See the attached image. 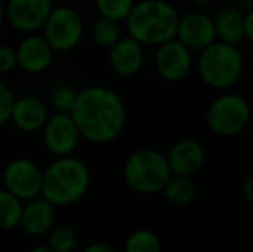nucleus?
Masks as SVG:
<instances>
[{
	"mask_svg": "<svg viewBox=\"0 0 253 252\" xmlns=\"http://www.w3.org/2000/svg\"><path fill=\"white\" fill-rule=\"evenodd\" d=\"M81 138L95 145L114 142L127 121V109L123 97L112 88L91 85L78 92L69 111Z\"/></svg>",
	"mask_w": 253,
	"mask_h": 252,
	"instance_id": "nucleus-1",
	"label": "nucleus"
},
{
	"mask_svg": "<svg viewBox=\"0 0 253 252\" xmlns=\"http://www.w3.org/2000/svg\"><path fill=\"white\" fill-rule=\"evenodd\" d=\"M91 183V173L86 162L69 155H59L43 169L42 197L55 207L73 205L86 195Z\"/></svg>",
	"mask_w": 253,
	"mask_h": 252,
	"instance_id": "nucleus-2",
	"label": "nucleus"
},
{
	"mask_svg": "<svg viewBox=\"0 0 253 252\" xmlns=\"http://www.w3.org/2000/svg\"><path fill=\"white\" fill-rule=\"evenodd\" d=\"M179 12L167 0H136L124 19L127 35L141 45H160L176 37Z\"/></svg>",
	"mask_w": 253,
	"mask_h": 252,
	"instance_id": "nucleus-3",
	"label": "nucleus"
},
{
	"mask_svg": "<svg viewBox=\"0 0 253 252\" xmlns=\"http://www.w3.org/2000/svg\"><path fill=\"white\" fill-rule=\"evenodd\" d=\"M197 71L200 80L209 88L219 92L229 90L243 76V54L238 45L215 40L200 50Z\"/></svg>",
	"mask_w": 253,
	"mask_h": 252,
	"instance_id": "nucleus-4",
	"label": "nucleus"
},
{
	"mask_svg": "<svg viewBox=\"0 0 253 252\" xmlns=\"http://www.w3.org/2000/svg\"><path fill=\"white\" fill-rule=\"evenodd\" d=\"M172 175L166 154L157 149H138L131 152L123 166L126 185L136 194L152 195L162 192L166 182Z\"/></svg>",
	"mask_w": 253,
	"mask_h": 252,
	"instance_id": "nucleus-5",
	"label": "nucleus"
},
{
	"mask_svg": "<svg viewBox=\"0 0 253 252\" xmlns=\"http://www.w3.org/2000/svg\"><path fill=\"white\" fill-rule=\"evenodd\" d=\"M252 119V105L243 95L224 90L209 104L205 123L210 133L220 138H231L243 133Z\"/></svg>",
	"mask_w": 253,
	"mask_h": 252,
	"instance_id": "nucleus-6",
	"label": "nucleus"
},
{
	"mask_svg": "<svg viewBox=\"0 0 253 252\" xmlns=\"http://www.w3.org/2000/svg\"><path fill=\"white\" fill-rule=\"evenodd\" d=\"M43 38L53 49V52H71L80 45L84 33V23L81 14L71 5L52 7L45 19Z\"/></svg>",
	"mask_w": 253,
	"mask_h": 252,
	"instance_id": "nucleus-7",
	"label": "nucleus"
},
{
	"mask_svg": "<svg viewBox=\"0 0 253 252\" xmlns=\"http://www.w3.org/2000/svg\"><path fill=\"white\" fill-rule=\"evenodd\" d=\"M3 189L19 197L23 202L42 195L43 169L28 157H16L7 162L2 175Z\"/></svg>",
	"mask_w": 253,
	"mask_h": 252,
	"instance_id": "nucleus-8",
	"label": "nucleus"
},
{
	"mask_svg": "<svg viewBox=\"0 0 253 252\" xmlns=\"http://www.w3.org/2000/svg\"><path fill=\"white\" fill-rule=\"evenodd\" d=\"M193 64V52L181 44L176 37L157 45L153 66L164 81H169V83L183 81L191 73Z\"/></svg>",
	"mask_w": 253,
	"mask_h": 252,
	"instance_id": "nucleus-9",
	"label": "nucleus"
},
{
	"mask_svg": "<svg viewBox=\"0 0 253 252\" xmlns=\"http://www.w3.org/2000/svg\"><path fill=\"white\" fill-rule=\"evenodd\" d=\"M43 144L47 151L55 157L74 154L81 140V133L69 112H57L48 116L45 126L42 128Z\"/></svg>",
	"mask_w": 253,
	"mask_h": 252,
	"instance_id": "nucleus-10",
	"label": "nucleus"
},
{
	"mask_svg": "<svg viewBox=\"0 0 253 252\" xmlns=\"http://www.w3.org/2000/svg\"><path fill=\"white\" fill-rule=\"evenodd\" d=\"M3 7L5 19L14 30L35 33L43 26L53 7V0H7Z\"/></svg>",
	"mask_w": 253,
	"mask_h": 252,
	"instance_id": "nucleus-11",
	"label": "nucleus"
},
{
	"mask_svg": "<svg viewBox=\"0 0 253 252\" xmlns=\"http://www.w3.org/2000/svg\"><path fill=\"white\" fill-rule=\"evenodd\" d=\"M176 38L183 45H186L191 52L203 50L212 42L217 40L212 16L202 12V10H191V12L179 16Z\"/></svg>",
	"mask_w": 253,
	"mask_h": 252,
	"instance_id": "nucleus-12",
	"label": "nucleus"
},
{
	"mask_svg": "<svg viewBox=\"0 0 253 252\" xmlns=\"http://www.w3.org/2000/svg\"><path fill=\"white\" fill-rule=\"evenodd\" d=\"M166 159L172 175L193 178L205 166L207 151L202 142L195 140V138H181L169 149Z\"/></svg>",
	"mask_w": 253,
	"mask_h": 252,
	"instance_id": "nucleus-13",
	"label": "nucleus"
},
{
	"mask_svg": "<svg viewBox=\"0 0 253 252\" xmlns=\"http://www.w3.org/2000/svg\"><path fill=\"white\" fill-rule=\"evenodd\" d=\"M17 67L30 74H40L50 67L53 61V49L43 38V35L28 33L16 47Z\"/></svg>",
	"mask_w": 253,
	"mask_h": 252,
	"instance_id": "nucleus-14",
	"label": "nucleus"
},
{
	"mask_svg": "<svg viewBox=\"0 0 253 252\" xmlns=\"http://www.w3.org/2000/svg\"><path fill=\"white\" fill-rule=\"evenodd\" d=\"M145 45L133 37H121L109 49V66L117 76L129 78L140 73L145 62Z\"/></svg>",
	"mask_w": 253,
	"mask_h": 252,
	"instance_id": "nucleus-15",
	"label": "nucleus"
},
{
	"mask_svg": "<svg viewBox=\"0 0 253 252\" xmlns=\"http://www.w3.org/2000/svg\"><path fill=\"white\" fill-rule=\"evenodd\" d=\"M48 116V105L35 95H24L14 101L10 121L16 125L17 130L24 133H37L45 126Z\"/></svg>",
	"mask_w": 253,
	"mask_h": 252,
	"instance_id": "nucleus-16",
	"label": "nucleus"
},
{
	"mask_svg": "<svg viewBox=\"0 0 253 252\" xmlns=\"http://www.w3.org/2000/svg\"><path fill=\"white\" fill-rule=\"evenodd\" d=\"M55 225V205L45 197H35L26 201L21 212L19 226L31 237H42Z\"/></svg>",
	"mask_w": 253,
	"mask_h": 252,
	"instance_id": "nucleus-17",
	"label": "nucleus"
},
{
	"mask_svg": "<svg viewBox=\"0 0 253 252\" xmlns=\"http://www.w3.org/2000/svg\"><path fill=\"white\" fill-rule=\"evenodd\" d=\"M212 19L217 40L238 45L245 38V12L241 9L227 3L217 10Z\"/></svg>",
	"mask_w": 253,
	"mask_h": 252,
	"instance_id": "nucleus-18",
	"label": "nucleus"
},
{
	"mask_svg": "<svg viewBox=\"0 0 253 252\" xmlns=\"http://www.w3.org/2000/svg\"><path fill=\"white\" fill-rule=\"evenodd\" d=\"M167 202L174 205H190L197 197V187L190 176L170 175L162 189Z\"/></svg>",
	"mask_w": 253,
	"mask_h": 252,
	"instance_id": "nucleus-19",
	"label": "nucleus"
},
{
	"mask_svg": "<svg viewBox=\"0 0 253 252\" xmlns=\"http://www.w3.org/2000/svg\"><path fill=\"white\" fill-rule=\"evenodd\" d=\"M23 205L19 197L7 189H0V232H10L19 226Z\"/></svg>",
	"mask_w": 253,
	"mask_h": 252,
	"instance_id": "nucleus-20",
	"label": "nucleus"
},
{
	"mask_svg": "<svg viewBox=\"0 0 253 252\" xmlns=\"http://www.w3.org/2000/svg\"><path fill=\"white\" fill-rule=\"evenodd\" d=\"M121 37H123V28L119 21L100 16L91 26V38L102 49H110Z\"/></svg>",
	"mask_w": 253,
	"mask_h": 252,
	"instance_id": "nucleus-21",
	"label": "nucleus"
},
{
	"mask_svg": "<svg viewBox=\"0 0 253 252\" xmlns=\"http://www.w3.org/2000/svg\"><path fill=\"white\" fill-rule=\"evenodd\" d=\"M126 252H160L162 251V240L155 232L147 228L134 230L129 233L124 244Z\"/></svg>",
	"mask_w": 253,
	"mask_h": 252,
	"instance_id": "nucleus-22",
	"label": "nucleus"
},
{
	"mask_svg": "<svg viewBox=\"0 0 253 252\" xmlns=\"http://www.w3.org/2000/svg\"><path fill=\"white\" fill-rule=\"evenodd\" d=\"M47 246L50 252H71L78 246V235L69 226H52L48 230Z\"/></svg>",
	"mask_w": 253,
	"mask_h": 252,
	"instance_id": "nucleus-23",
	"label": "nucleus"
},
{
	"mask_svg": "<svg viewBox=\"0 0 253 252\" xmlns=\"http://www.w3.org/2000/svg\"><path fill=\"white\" fill-rule=\"evenodd\" d=\"M134 2L136 0H95V7L102 17H109V19L123 23Z\"/></svg>",
	"mask_w": 253,
	"mask_h": 252,
	"instance_id": "nucleus-24",
	"label": "nucleus"
},
{
	"mask_svg": "<svg viewBox=\"0 0 253 252\" xmlns=\"http://www.w3.org/2000/svg\"><path fill=\"white\" fill-rule=\"evenodd\" d=\"M78 92L67 85H60L50 95V104L57 112H69L74 105Z\"/></svg>",
	"mask_w": 253,
	"mask_h": 252,
	"instance_id": "nucleus-25",
	"label": "nucleus"
},
{
	"mask_svg": "<svg viewBox=\"0 0 253 252\" xmlns=\"http://www.w3.org/2000/svg\"><path fill=\"white\" fill-rule=\"evenodd\" d=\"M14 101H16L14 92L3 81H0V128L10 121Z\"/></svg>",
	"mask_w": 253,
	"mask_h": 252,
	"instance_id": "nucleus-26",
	"label": "nucleus"
},
{
	"mask_svg": "<svg viewBox=\"0 0 253 252\" xmlns=\"http://www.w3.org/2000/svg\"><path fill=\"white\" fill-rule=\"evenodd\" d=\"M17 67L16 49L10 45H0V74H9Z\"/></svg>",
	"mask_w": 253,
	"mask_h": 252,
	"instance_id": "nucleus-27",
	"label": "nucleus"
},
{
	"mask_svg": "<svg viewBox=\"0 0 253 252\" xmlns=\"http://www.w3.org/2000/svg\"><path fill=\"white\" fill-rule=\"evenodd\" d=\"M241 194H243L245 201L253 204V173L243 180V183H241Z\"/></svg>",
	"mask_w": 253,
	"mask_h": 252,
	"instance_id": "nucleus-28",
	"label": "nucleus"
},
{
	"mask_svg": "<svg viewBox=\"0 0 253 252\" xmlns=\"http://www.w3.org/2000/svg\"><path fill=\"white\" fill-rule=\"evenodd\" d=\"M245 38L253 44V9L245 12Z\"/></svg>",
	"mask_w": 253,
	"mask_h": 252,
	"instance_id": "nucleus-29",
	"label": "nucleus"
},
{
	"mask_svg": "<svg viewBox=\"0 0 253 252\" xmlns=\"http://www.w3.org/2000/svg\"><path fill=\"white\" fill-rule=\"evenodd\" d=\"M229 5H234L241 10H250L253 9V0H226Z\"/></svg>",
	"mask_w": 253,
	"mask_h": 252,
	"instance_id": "nucleus-30",
	"label": "nucleus"
},
{
	"mask_svg": "<svg viewBox=\"0 0 253 252\" xmlns=\"http://www.w3.org/2000/svg\"><path fill=\"white\" fill-rule=\"evenodd\" d=\"M84 251H86V252H114V249L110 246H105V244H98V242L90 244V246H88Z\"/></svg>",
	"mask_w": 253,
	"mask_h": 252,
	"instance_id": "nucleus-31",
	"label": "nucleus"
},
{
	"mask_svg": "<svg viewBox=\"0 0 253 252\" xmlns=\"http://www.w3.org/2000/svg\"><path fill=\"white\" fill-rule=\"evenodd\" d=\"M190 2H191V5H193L197 10H202V9H205V7L212 5L213 0H190Z\"/></svg>",
	"mask_w": 253,
	"mask_h": 252,
	"instance_id": "nucleus-32",
	"label": "nucleus"
},
{
	"mask_svg": "<svg viewBox=\"0 0 253 252\" xmlns=\"http://www.w3.org/2000/svg\"><path fill=\"white\" fill-rule=\"evenodd\" d=\"M3 19H5V7H3V2L0 0V26H2Z\"/></svg>",
	"mask_w": 253,
	"mask_h": 252,
	"instance_id": "nucleus-33",
	"label": "nucleus"
},
{
	"mask_svg": "<svg viewBox=\"0 0 253 252\" xmlns=\"http://www.w3.org/2000/svg\"><path fill=\"white\" fill-rule=\"evenodd\" d=\"M33 252H50V249H48V246H40V247H33L31 249Z\"/></svg>",
	"mask_w": 253,
	"mask_h": 252,
	"instance_id": "nucleus-34",
	"label": "nucleus"
},
{
	"mask_svg": "<svg viewBox=\"0 0 253 252\" xmlns=\"http://www.w3.org/2000/svg\"><path fill=\"white\" fill-rule=\"evenodd\" d=\"M62 2H69V0H62Z\"/></svg>",
	"mask_w": 253,
	"mask_h": 252,
	"instance_id": "nucleus-35",
	"label": "nucleus"
}]
</instances>
